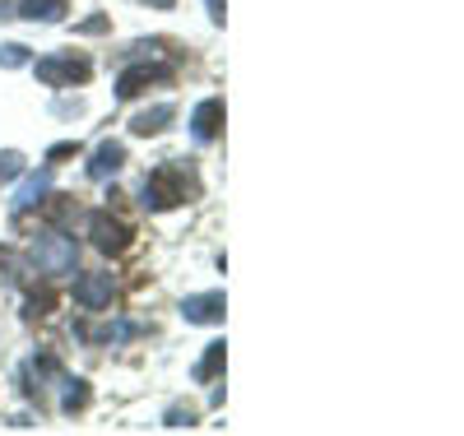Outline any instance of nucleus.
Wrapping results in <instances>:
<instances>
[{"label":"nucleus","instance_id":"6","mask_svg":"<svg viewBox=\"0 0 464 436\" xmlns=\"http://www.w3.org/2000/svg\"><path fill=\"white\" fill-rule=\"evenodd\" d=\"M121 163H126V144L102 140V144L93 149V158H89V177H93V181H107V177L121 172Z\"/></svg>","mask_w":464,"mask_h":436},{"label":"nucleus","instance_id":"12","mask_svg":"<svg viewBox=\"0 0 464 436\" xmlns=\"http://www.w3.org/2000/svg\"><path fill=\"white\" fill-rule=\"evenodd\" d=\"M172 116H177V107H172V102H159V107L140 111L135 121H130V131H135V135H159V131L172 121Z\"/></svg>","mask_w":464,"mask_h":436},{"label":"nucleus","instance_id":"11","mask_svg":"<svg viewBox=\"0 0 464 436\" xmlns=\"http://www.w3.org/2000/svg\"><path fill=\"white\" fill-rule=\"evenodd\" d=\"M14 19H43V24H56L65 19V0H24V5H14Z\"/></svg>","mask_w":464,"mask_h":436},{"label":"nucleus","instance_id":"19","mask_svg":"<svg viewBox=\"0 0 464 436\" xmlns=\"http://www.w3.org/2000/svg\"><path fill=\"white\" fill-rule=\"evenodd\" d=\"M52 311V293H33L28 297V315H47Z\"/></svg>","mask_w":464,"mask_h":436},{"label":"nucleus","instance_id":"18","mask_svg":"<svg viewBox=\"0 0 464 436\" xmlns=\"http://www.w3.org/2000/svg\"><path fill=\"white\" fill-rule=\"evenodd\" d=\"M190 422H196V409H168V427H190Z\"/></svg>","mask_w":464,"mask_h":436},{"label":"nucleus","instance_id":"22","mask_svg":"<svg viewBox=\"0 0 464 436\" xmlns=\"http://www.w3.org/2000/svg\"><path fill=\"white\" fill-rule=\"evenodd\" d=\"M149 5H159V10H168V5H172V0H149Z\"/></svg>","mask_w":464,"mask_h":436},{"label":"nucleus","instance_id":"3","mask_svg":"<svg viewBox=\"0 0 464 436\" xmlns=\"http://www.w3.org/2000/svg\"><path fill=\"white\" fill-rule=\"evenodd\" d=\"M89 237H93V247H98L102 256L130 251V223H121L116 214H107V209H98V214L89 218Z\"/></svg>","mask_w":464,"mask_h":436},{"label":"nucleus","instance_id":"16","mask_svg":"<svg viewBox=\"0 0 464 436\" xmlns=\"http://www.w3.org/2000/svg\"><path fill=\"white\" fill-rule=\"evenodd\" d=\"M0 65H5V70H19V65H28V47H19V43H5V47H0Z\"/></svg>","mask_w":464,"mask_h":436},{"label":"nucleus","instance_id":"15","mask_svg":"<svg viewBox=\"0 0 464 436\" xmlns=\"http://www.w3.org/2000/svg\"><path fill=\"white\" fill-rule=\"evenodd\" d=\"M19 172H24V153L5 149V153H0V181H14Z\"/></svg>","mask_w":464,"mask_h":436},{"label":"nucleus","instance_id":"1","mask_svg":"<svg viewBox=\"0 0 464 436\" xmlns=\"http://www.w3.org/2000/svg\"><path fill=\"white\" fill-rule=\"evenodd\" d=\"M186 168L177 163H163V168H153L149 177H144V186H140V205L144 209H153V214H163V209H172V205H181L186 200Z\"/></svg>","mask_w":464,"mask_h":436},{"label":"nucleus","instance_id":"5","mask_svg":"<svg viewBox=\"0 0 464 436\" xmlns=\"http://www.w3.org/2000/svg\"><path fill=\"white\" fill-rule=\"evenodd\" d=\"M111 297H116L111 274H84V279L74 284V302H80L84 311H102V306H111Z\"/></svg>","mask_w":464,"mask_h":436},{"label":"nucleus","instance_id":"20","mask_svg":"<svg viewBox=\"0 0 464 436\" xmlns=\"http://www.w3.org/2000/svg\"><path fill=\"white\" fill-rule=\"evenodd\" d=\"M107 28V19H89V24H80V33H102Z\"/></svg>","mask_w":464,"mask_h":436},{"label":"nucleus","instance_id":"21","mask_svg":"<svg viewBox=\"0 0 464 436\" xmlns=\"http://www.w3.org/2000/svg\"><path fill=\"white\" fill-rule=\"evenodd\" d=\"M209 15H214V19L223 24V0H209Z\"/></svg>","mask_w":464,"mask_h":436},{"label":"nucleus","instance_id":"9","mask_svg":"<svg viewBox=\"0 0 464 436\" xmlns=\"http://www.w3.org/2000/svg\"><path fill=\"white\" fill-rule=\"evenodd\" d=\"M52 190V168H43V172H33L19 190H14V200H10V209L14 214H24V209H33V205H43V195Z\"/></svg>","mask_w":464,"mask_h":436},{"label":"nucleus","instance_id":"17","mask_svg":"<svg viewBox=\"0 0 464 436\" xmlns=\"http://www.w3.org/2000/svg\"><path fill=\"white\" fill-rule=\"evenodd\" d=\"M19 260H14V251H0V284H5V288H14L19 284Z\"/></svg>","mask_w":464,"mask_h":436},{"label":"nucleus","instance_id":"8","mask_svg":"<svg viewBox=\"0 0 464 436\" xmlns=\"http://www.w3.org/2000/svg\"><path fill=\"white\" fill-rule=\"evenodd\" d=\"M172 70L168 65H135V70H126L121 79H116V98H135V93H144L149 84H159V79H168Z\"/></svg>","mask_w":464,"mask_h":436},{"label":"nucleus","instance_id":"2","mask_svg":"<svg viewBox=\"0 0 464 436\" xmlns=\"http://www.w3.org/2000/svg\"><path fill=\"white\" fill-rule=\"evenodd\" d=\"M33 265L47 274V279H61L80 265V247H74V237L65 232H37L33 237Z\"/></svg>","mask_w":464,"mask_h":436},{"label":"nucleus","instance_id":"10","mask_svg":"<svg viewBox=\"0 0 464 436\" xmlns=\"http://www.w3.org/2000/svg\"><path fill=\"white\" fill-rule=\"evenodd\" d=\"M218 126H223V102H218V98H205V102L196 107V116H190V131H196L200 144H209V140L218 135Z\"/></svg>","mask_w":464,"mask_h":436},{"label":"nucleus","instance_id":"13","mask_svg":"<svg viewBox=\"0 0 464 436\" xmlns=\"http://www.w3.org/2000/svg\"><path fill=\"white\" fill-rule=\"evenodd\" d=\"M223 358H227V344H223V339L209 344V348H205V358L196 363V381H214V376L223 372Z\"/></svg>","mask_w":464,"mask_h":436},{"label":"nucleus","instance_id":"7","mask_svg":"<svg viewBox=\"0 0 464 436\" xmlns=\"http://www.w3.org/2000/svg\"><path fill=\"white\" fill-rule=\"evenodd\" d=\"M181 315L190 325H218L223 321V293H200V297H186Z\"/></svg>","mask_w":464,"mask_h":436},{"label":"nucleus","instance_id":"14","mask_svg":"<svg viewBox=\"0 0 464 436\" xmlns=\"http://www.w3.org/2000/svg\"><path fill=\"white\" fill-rule=\"evenodd\" d=\"M61 385H65V400H61L65 413H74V409L89 404V381H61Z\"/></svg>","mask_w":464,"mask_h":436},{"label":"nucleus","instance_id":"4","mask_svg":"<svg viewBox=\"0 0 464 436\" xmlns=\"http://www.w3.org/2000/svg\"><path fill=\"white\" fill-rule=\"evenodd\" d=\"M93 74V65L84 61V56H74V52H65V56H43L37 61V79L43 84H84V79Z\"/></svg>","mask_w":464,"mask_h":436}]
</instances>
